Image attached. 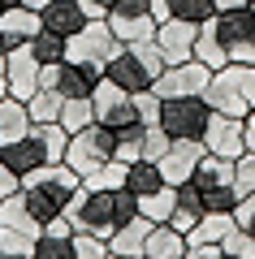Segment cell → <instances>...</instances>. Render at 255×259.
Wrapping results in <instances>:
<instances>
[{
  "label": "cell",
  "instance_id": "cell-36",
  "mask_svg": "<svg viewBox=\"0 0 255 259\" xmlns=\"http://www.w3.org/2000/svg\"><path fill=\"white\" fill-rule=\"evenodd\" d=\"M212 13H216L212 0H169V18H182V22H191V26H203Z\"/></svg>",
  "mask_w": 255,
  "mask_h": 259
},
{
  "label": "cell",
  "instance_id": "cell-28",
  "mask_svg": "<svg viewBox=\"0 0 255 259\" xmlns=\"http://www.w3.org/2000/svg\"><path fill=\"white\" fill-rule=\"evenodd\" d=\"M195 61H203L208 69H221V65H229L225 44H221V30H216V13H212V18L199 26V35H195Z\"/></svg>",
  "mask_w": 255,
  "mask_h": 259
},
{
  "label": "cell",
  "instance_id": "cell-12",
  "mask_svg": "<svg viewBox=\"0 0 255 259\" xmlns=\"http://www.w3.org/2000/svg\"><path fill=\"white\" fill-rule=\"evenodd\" d=\"M212 74L216 69H208L203 61H182V65H164V74L156 78L152 91L160 95V100H169V95H203L212 82Z\"/></svg>",
  "mask_w": 255,
  "mask_h": 259
},
{
  "label": "cell",
  "instance_id": "cell-50",
  "mask_svg": "<svg viewBox=\"0 0 255 259\" xmlns=\"http://www.w3.org/2000/svg\"><path fill=\"white\" fill-rule=\"evenodd\" d=\"M9 52H13V48H9V39H5V30H0V61H5Z\"/></svg>",
  "mask_w": 255,
  "mask_h": 259
},
{
  "label": "cell",
  "instance_id": "cell-20",
  "mask_svg": "<svg viewBox=\"0 0 255 259\" xmlns=\"http://www.w3.org/2000/svg\"><path fill=\"white\" fill-rule=\"evenodd\" d=\"M35 259H74V225L65 216L44 225V233L35 238Z\"/></svg>",
  "mask_w": 255,
  "mask_h": 259
},
{
  "label": "cell",
  "instance_id": "cell-4",
  "mask_svg": "<svg viewBox=\"0 0 255 259\" xmlns=\"http://www.w3.org/2000/svg\"><path fill=\"white\" fill-rule=\"evenodd\" d=\"M212 112H229V117H246L255 108V65L246 61H229L212 74L208 91H203Z\"/></svg>",
  "mask_w": 255,
  "mask_h": 259
},
{
  "label": "cell",
  "instance_id": "cell-27",
  "mask_svg": "<svg viewBox=\"0 0 255 259\" xmlns=\"http://www.w3.org/2000/svg\"><path fill=\"white\" fill-rule=\"evenodd\" d=\"M164 173H160V164L156 160H134V164L126 168V190L134 194V199H147V194H156V190H164Z\"/></svg>",
  "mask_w": 255,
  "mask_h": 259
},
{
  "label": "cell",
  "instance_id": "cell-37",
  "mask_svg": "<svg viewBox=\"0 0 255 259\" xmlns=\"http://www.w3.org/2000/svg\"><path fill=\"white\" fill-rule=\"evenodd\" d=\"M0 259H35V238L18 229H0Z\"/></svg>",
  "mask_w": 255,
  "mask_h": 259
},
{
  "label": "cell",
  "instance_id": "cell-24",
  "mask_svg": "<svg viewBox=\"0 0 255 259\" xmlns=\"http://www.w3.org/2000/svg\"><path fill=\"white\" fill-rule=\"evenodd\" d=\"M0 229H18V233H30V238H39V233H44V225L35 221V212H30L22 186L5 199V203H0Z\"/></svg>",
  "mask_w": 255,
  "mask_h": 259
},
{
  "label": "cell",
  "instance_id": "cell-57",
  "mask_svg": "<svg viewBox=\"0 0 255 259\" xmlns=\"http://www.w3.org/2000/svg\"><path fill=\"white\" fill-rule=\"evenodd\" d=\"M182 259H191V255H182Z\"/></svg>",
  "mask_w": 255,
  "mask_h": 259
},
{
  "label": "cell",
  "instance_id": "cell-47",
  "mask_svg": "<svg viewBox=\"0 0 255 259\" xmlns=\"http://www.w3.org/2000/svg\"><path fill=\"white\" fill-rule=\"evenodd\" d=\"M18 186H22V177H13V173H9V168L0 164V203H5V199H9V194H13V190H18Z\"/></svg>",
  "mask_w": 255,
  "mask_h": 259
},
{
  "label": "cell",
  "instance_id": "cell-39",
  "mask_svg": "<svg viewBox=\"0 0 255 259\" xmlns=\"http://www.w3.org/2000/svg\"><path fill=\"white\" fill-rule=\"evenodd\" d=\"M238 199H242V194H238V186H234V182H229V186H212V190H203V207H208V212H234Z\"/></svg>",
  "mask_w": 255,
  "mask_h": 259
},
{
  "label": "cell",
  "instance_id": "cell-6",
  "mask_svg": "<svg viewBox=\"0 0 255 259\" xmlns=\"http://www.w3.org/2000/svg\"><path fill=\"white\" fill-rule=\"evenodd\" d=\"M108 160H117V134L100 121H91L87 130L69 134V147H65V164L78 177H91L95 168H104Z\"/></svg>",
  "mask_w": 255,
  "mask_h": 259
},
{
  "label": "cell",
  "instance_id": "cell-31",
  "mask_svg": "<svg viewBox=\"0 0 255 259\" xmlns=\"http://www.w3.org/2000/svg\"><path fill=\"white\" fill-rule=\"evenodd\" d=\"M30 52H35V61L39 65H61L65 56H69V39H61V35H52V30H39L35 39H30Z\"/></svg>",
  "mask_w": 255,
  "mask_h": 259
},
{
  "label": "cell",
  "instance_id": "cell-34",
  "mask_svg": "<svg viewBox=\"0 0 255 259\" xmlns=\"http://www.w3.org/2000/svg\"><path fill=\"white\" fill-rule=\"evenodd\" d=\"M113 134H117V160L121 164L143 160V134H147L143 121H134V125H126V130H113Z\"/></svg>",
  "mask_w": 255,
  "mask_h": 259
},
{
  "label": "cell",
  "instance_id": "cell-41",
  "mask_svg": "<svg viewBox=\"0 0 255 259\" xmlns=\"http://www.w3.org/2000/svg\"><path fill=\"white\" fill-rule=\"evenodd\" d=\"M221 250H229V255H242V259H255V233H246V229H229L225 233V242H221Z\"/></svg>",
  "mask_w": 255,
  "mask_h": 259
},
{
  "label": "cell",
  "instance_id": "cell-7",
  "mask_svg": "<svg viewBox=\"0 0 255 259\" xmlns=\"http://www.w3.org/2000/svg\"><path fill=\"white\" fill-rule=\"evenodd\" d=\"M104 69L91 61H69L65 56L61 65H44V78H39V87H48V91H56L61 100H91V91L100 87Z\"/></svg>",
  "mask_w": 255,
  "mask_h": 259
},
{
  "label": "cell",
  "instance_id": "cell-2",
  "mask_svg": "<svg viewBox=\"0 0 255 259\" xmlns=\"http://www.w3.org/2000/svg\"><path fill=\"white\" fill-rule=\"evenodd\" d=\"M78 186H82V177L74 173L65 160H61V164H39L35 173L22 177V194H26V203H30V212H35L39 225L56 221V216L65 212V203L74 199Z\"/></svg>",
  "mask_w": 255,
  "mask_h": 259
},
{
  "label": "cell",
  "instance_id": "cell-13",
  "mask_svg": "<svg viewBox=\"0 0 255 259\" xmlns=\"http://www.w3.org/2000/svg\"><path fill=\"white\" fill-rule=\"evenodd\" d=\"M246 117H229V112H212L208 130H203V147L212 156H225V160H238L246 151Z\"/></svg>",
  "mask_w": 255,
  "mask_h": 259
},
{
  "label": "cell",
  "instance_id": "cell-29",
  "mask_svg": "<svg viewBox=\"0 0 255 259\" xmlns=\"http://www.w3.org/2000/svg\"><path fill=\"white\" fill-rule=\"evenodd\" d=\"M191 182L199 186V190H212V186H229V182H234V160L203 151V160H199V168H195Z\"/></svg>",
  "mask_w": 255,
  "mask_h": 259
},
{
  "label": "cell",
  "instance_id": "cell-22",
  "mask_svg": "<svg viewBox=\"0 0 255 259\" xmlns=\"http://www.w3.org/2000/svg\"><path fill=\"white\" fill-rule=\"evenodd\" d=\"M0 30H5V39H9V48H22V44H30V39L44 30V22H39L35 9H26V5H13V9L0 13Z\"/></svg>",
  "mask_w": 255,
  "mask_h": 259
},
{
  "label": "cell",
  "instance_id": "cell-1",
  "mask_svg": "<svg viewBox=\"0 0 255 259\" xmlns=\"http://www.w3.org/2000/svg\"><path fill=\"white\" fill-rule=\"evenodd\" d=\"M65 221L74 225V233H95L108 242L126 221L138 216V199L121 186V190H95V186H78L74 199L65 203Z\"/></svg>",
  "mask_w": 255,
  "mask_h": 259
},
{
  "label": "cell",
  "instance_id": "cell-51",
  "mask_svg": "<svg viewBox=\"0 0 255 259\" xmlns=\"http://www.w3.org/2000/svg\"><path fill=\"white\" fill-rule=\"evenodd\" d=\"M0 95H9V78H5V61H0Z\"/></svg>",
  "mask_w": 255,
  "mask_h": 259
},
{
  "label": "cell",
  "instance_id": "cell-44",
  "mask_svg": "<svg viewBox=\"0 0 255 259\" xmlns=\"http://www.w3.org/2000/svg\"><path fill=\"white\" fill-rule=\"evenodd\" d=\"M134 104H138V121H143V125H156V121H160V95L156 91L134 95Z\"/></svg>",
  "mask_w": 255,
  "mask_h": 259
},
{
  "label": "cell",
  "instance_id": "cell-23",
  "mask_svg": "<svg viewBox=\"0 0 255 259\" xmlns=\"http://www.w3.org/2000/svg\"><path fill=\"white\" fill-rule=\"evenodd\" d=\"M147 233H152V221L138 212L134 221H126V225H121V229L108 238V250H113V255H126V259H143V250H147Z\"/></svg>",
  "mask_w": 255,
  "mask_h": 259
},
{
  "label": "cell",
  "instance_id": "cell-42",
  "mask_svg": "<svg viewBox=\"0 0 255 259\" xmlns=\"http://www.w3.org/2000/svg\"><path fill=\"white\" fill-rule=\"evenodd\" d=\"M234 186H238V194L255 190V151H242V156L234 160Z\"/></svg>",
  "mask_w": 255,
  "mask_h": 259
},
{
  "label": "cell",
  "instance_id": "cell-19",
  "mask_svg": "<svg viewBox=\"0 0 255 259\" xmlns=\"http://www.w3.org/2000/svg\"><path fill=\"white\" fill-rule=\"evenodd\" d=\"M0 164L9 168L13 177H26V173H35L39 164H48V156H44V143H39L35 134H26V139H13V143H0Z\"/></svg>",
  "mask_w": 255,
  "mask_h": 259
},
{
  "label": "cell",
  "instance_id": "cell-30",
  "mask_svg": "<svg viewBox=\"0 0 255 259\" xmlns=\"http://www.w3.org/2000/svg\"><path fill=\"white\" fill-rule=\"evenodd\" d=\"M30 134L44 143L48 164H61V160H65V147H69V130H65L61 121H48V125H30Z\"/></svg>",
  "mask_w": 255,
  "mask_h": 259
},
{
  "label": "cell",
  "instance_id": "cell-32",
  "mask_svg": "<svg viewBox=\"0 0 255 259\" xmlns=\"http://www.w3.org/2000/svg\"><path fill=\"white\" fill-rule=\"evenodd\" d=\"M61 95L56 91H48V87H39L35 95H30L26 100V112H30V125H48V121H56L61 117Z\"/></svg>",
  "mask_w": 255,
  "mask_h": 259
},
{
  "label": "cell",
  "instance_id": "cell-54",
  "mask_svg": "<svg viewBox=\"0 0 255 259\" xmlns=\"http://www.w3.org/2000/svg\"><path fill=\"white\" fill-rule=\"evenodd\" d=\"M13 5H22V0H0V13H5V9H13Z\"/></svg>",
  "mask_w": 255,
  "mask_h": 259
},
{
  "label": "cell",
  "instance_id": "cell-56",
  "mask_svg": "<svg viewBox=\"0 0 255 259\" xmlns=\"http://www.w3.org/2000/svg\"><path fill=\"white\" fill-rule=\"evenodd\" d=\"M246 5H251V9H255V0H246Z\"/></svg>",
  "mask_w": 255,
  "mask_h": 259
},
{
  "label": "cell",
  "instance_id": "cell-40",
  "mask_svg": "<svg viewBox=\"0 0 255 259\" xmlns=\"http://www.w3.org/2000/svg\"><path fill=\"white\" fill-rule=\"evenodd\" d=\"M108 242L95 233H74V259H108Z\"/></svg>",
  "mask_w": 255,
  "mask_h": 259
},
{
  "label": "cell",
  "instance_id": "cell-8",
  "mask_svg": "<svg viewBox=\"0 0 255 259\" xmlns=\"http://www.w3.org/2000/svg\"><path fill=\"white\" fill-rule=\"evenodd\" d=\"M216 30H221V44H225L229 61L255 65V9H251V5L221 9L216 13Z\"/></svg>",
  "mask_w": 255,
  "mask_h": 259
},
{
  "label": "cell",
  "instance_id": "cell-15",
  "mask_svg": "<svg viewBox=\"0 0 255 259\" xmlns=\"http://www.w3.org/2000/svg\"><path fill=\"white\" fill-rule=\"evenodd\" d=\"M5 78H9V95H13V100H30V95L39 91L44 65H39L35 52L22 44V48H13V52L5 56Z\"/></svg>",
  "mask_w": 255,
  "mask_h": 259
},
{
  "label": "cell",
  "instance_id": "cell-52",
  "mask_svg": "<svg viewBox=\"0 0 255 259\" xmlns=\"http://www.w3.org/2000/svg\"><path fill=\"white\" fill-rule=\"evenodd\" d=\"M22 5H26V9H35V13H39V9H44V5H48V0H22Z\"/></svg>",
  "mask_w": 255,
  "mask_h": 259
},
{
  "label": "cell",
  "instance_id": "cell-55",
  "mask_svg": "<svg viewBox=\"0 0 255 259\" xmlns=\"http://www.w3.org/2000/svg\"><path fill=\"white\" fill-rule=\"evenodd\" d=\"M108 259H126V255H108Z\"/></svg>",
  "mask_w": 255,
  "mask_h": 259
},
{
  "label": "cell",
  "instance_id": "cell-10",
  "mask_svg": "<svg viewBox=\"0 0 255 259\" xmlns=\"http://www.w3.org/2000/svg\"><path fill=\"white\" fill-rule=\"evenodd\" d=\"M121 48V39L113 35L108 18H91L87 26L78 30V35L69 39V61H91V65H108V56Z\"/></svg>",
  "mask_w": 255,
  "mask_h": 259
},
{
  "label": "cell",
  "instance_id": "cell-5",
  "mask_svg": "<svg viewBox=\"0 0 255 259\" xmlns=\"http://www.w3.org/2000/svg\"><path fill=\"white\" fill-rule=\"evenodd\" d=\"M208 121H212V108L203 95H169V100H160V121L156 125L173 143H203Z\"/></svg>",
  "mask_w": 255,
  "mask_h": 259
},
{
  "label": "cell",
  "instance_id": "cell-9",
  "mask_svg": "<svg viewBox=\"0 0 255 259\" xmlns=\"http://www.w3.org/2000/svg\"><path fill=\"white\" fill-rule=\"evenodd\" d=\"M91 108H95V121L108 130H126L138 121V104L130 91H121L117 82H108V78H100V87L91 91Z\"/></svg>",
  "mask_w": 255,
  "mask_h": 259
},
{
  "label": "cell",
  "instance_id": "cell-45",
  "mask_svg": "<svg viewBox=\"0 0 255 259\" xmlns=\"http://www.w3.org/2000/svg\"><path fill=\"white\" fill-rule=\"evenodd\" d=\"M234 221H238V229L255 233V190H251V194H242V199H238V207H234Z\"/></svg>",
  "mask_w": 255,
  "mask_h": 259
},
{
  "label": "cell",
  "instance_id": "cell-46",
  "mask_svg": "<svg viewBox=\"0 0 255 259\" xmlns=\"http://www.w3.org/2000/svg\"><path fill=\"white\" fill-rule=\"evenodd\" d=\"M78 5L87 9V18H108V13L121 5V0H78Z\"/></svg>",
  "mask_w": 255,
  "mask_h": 259
},
{
  "label": "cell",
  "instance_id": "cell-35",
  "mask_svg": "<svg viewBox=\"0 0 255 259\" xmlns=\"http://www.w3.org/2000/svg\"><path fill=\"white\" fill-rule=\"evenodd\" d=\"M56 121H61L69 134H78V130H87V125L95 121V108H91V100H65V104H61V117H56Z\"/></svg>",
  "mask_w": 255,
  "mask_h": 259
},
{
  "label": "cell",
  "instance_id": "cell-16",
  "mask_svg": "<svg viewBox=\"0 0 255 259\" xmlns=\"http://www.w3.org/2000/svg\"><path fill=\"white\" fill-rule=\"evenodd\" d=\"M195 35H199V26H191V22H182V18L160 22V26H156V48H160L164 65L195 61Z\"/></svg>",
  "mask_w": 255,
  "mask_h": 259
},
{
  "label": "cell",
  "instance_id": "cell-18",
  "mask_svg": "<svg viewBox=\"0 0 255 259\" xmlns=\"http://www.w3.org/2000/svg\"><path fill=\"white\" fill-rule=\"evenodd\" d=\"M39 22H44V30H52V35L74 39L91 18H87V9H82L78 0H48L44 9H39Z\"/></svg>",
  "mask_w": 255,
  "mask_h": 259
},
{
  "label": "cell",
  "instance_id": "cell-14",
  "mask_svg": "<svg viewBox=\"0 0 255 259\" xmlns=\"http://www.w3.org/2000/svg\"><path fill=\"white\" fill-rule=\"evenodd\" d=\"M234 225H238L234 212H208L191 233H186V255H191V259H212Z\"/></svg>",
  "mask_w": 255,
  "mask_h": 259
},
{
  "label": "cell",
  "instance_id": "cell-26",
  "mask_svg": "<svg viewBox=\"0 0 255 259\" xmlns=\"http://www.w3.org/2000/svg\"><path fill=\"white\" fill-rule=\"evenodd\" d=\"M26 134H30V112H26V100L0 95V143L26 139Z\"/></svg>",
  "mask_w": 255,
  "mask_h": 259
},
{
  "label": "cell",
  "instance_id": "cell-53",
  "mask_svg": "<svg viewBox=\"0 0 255 259\" xmlns=\"http://www.w3.org/2000/svg\"><path fill=\"white\" fill-rule=\"evenodd\" d=\"M212 259H242V255H229V250H216V255H212Z\"/></svg>",
  "mask_w": 255,
  "mask_h": 259
},
{
  "label": "cell",
  "instance_id": "cell-38",
  "mask_svg": "<svg viewBox=\"0 0 255 259\" xmlns=\"http://www.w3.org/2000/svg\"><path fill=\"white\" fill-rule=\"evenodd\" d=\"M126 168H130V164H121V160H108V164L95 168L91 177H82V186H95V190H121V186H126Z\"/></svg>",
  "mask_w": 255,
  "mask_h": 259
},
{
  "label": "cell",
  "instance_id": "cell-48",
  "mask_svg": "<svg viewBox=\"0 0 255 259\" xmlns=\"http://www.w3.org/2000/svg\"><path fill=\"white\" fill-rule=\"evenodd\" d=\"M242 125H246V151H255V108L246 112V121H242Z\"/></svg>",
  "mask_w": 255,
  "mask_h": 259
},
{
  "label": "cell",
  "instance_id": "cell-43",
  "mask_svg": "<svg viewBox=\"0 0 255 259\" xmlns=\"http://www.w3.org/2000/svg\"><path fill=\"white\" fill-rule=\"evenodd\" d=\"M169 147H173V139H169L160 125H147V134H143V160H160Z\"/></svg>",
  "mask_w": 255,
  "mask_h": 259
},
{
  "label": "cell",
  "instance_id": "cell-49",
  "mask_svg": "<svg viewBox=\"0 0 255 259\" xmlns=\"http://www.w3.org/2000/svg\"><path fill=\"white\" fill-rule=\"evenodd\" d=\"M212 5H216V13H221V9H238V5H246V0H212Z\"/></svg>",
  "mask_w": 255,
  "mask_h": 259
},
{
  "label": "cell",
  "instance_id": "cell-17",
  "mask_svg": "<svg viewBox=\"0 0 255 259\" xmlns=\"http://www.w3.org/2000/svg\"><path fill=\"white\" fill-rule=\"evenodd\" d=\"M203 151H208L203 143H173V147L156 160V164H160V173H164V182H169V186L191 182L195 168H199V160H203Z\"/></svg>",
  "mask_w": 255,
  "mask_h": 259
},
{
  "label": "cell",
  "instance_id": "cell-3",
  "mask_svg": "<svg viewBox=\"0 0 255 259\" xmlns=\"http://www.w3.org/2000/svg\"><path fill=\"white\" fill-rule=\"evenodd\" d=\"M160 74H164V56H160V48H156V39H147V44H121L117 52L108 56V65H104V78L117 82L121 91H130V95L152 91Z\"/></svg>",
  "mask_w": 255,
  "mask_h": 259
},
{
  "label": "cell",
  "instance_id": "cell-21",
  "mask_svg": "<svg viewBox=\"0 0 255 259\" xmlns=\"http://www.w3.org/2000/svg\"><path fill=\"white\" fill-rule=\"evenodd\" d=\"M203 216H208V207H203V190L195 182H182V186H177V199H173V216H169V225L182 229V233H191Z\"/></svg>",
  "mask_w": 255,
  "mask_h": 259
},
{
  "label": "cell",
  "instance_id": "cell-25",
  "mask_svg": "<svg viewBox=\"0 0 255 259\" xmlns=\"http://www.w3.org/2000/svg\"><path fill=\"white\" fill-rule=\"evenodd\" d=\"M186 255V233L173 229V225H152V233H147V250L143 259H182Z\"/></svg>",
  "mask_w": 255,
  "mask_h": 259
},
{
  "label": "cell",
  "instance_id": "cell-11",
  "mask_svg": "<svg viewBox=\"0 0 255 259\" xmlns=\"http://www.w3.org/2000/svg\"><path fill=\"white\" fill-rule=\"evenodd\" d=\"M108 26L113 35L121 39V44H147V39H156V13L147 0H121L117 9L108 13Z\"/></svg>",
  "mask_w": 255,
  "mask_h": 259
},
{
  "label": "cell",
  "instance_id": "cell-33",
  "mask_svg": "<svg viewBox=\"0 0 255 259\" xmlns=\"http://www.w3.org/2000/svg\"><path fill=\"white\" fill-rule=\"evenodd\" d=\"M173 199H177V186H164V190H156V194H147V199H138V212H143L152 225H164L169 216H173Z\"/></svg>",
  "mask_w": 255,
  "mask_h": 259
}]
</instances>
